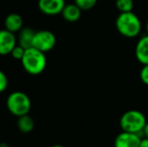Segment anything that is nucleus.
<instances>
[{"label": "nucleus", "mask_w": 148, "mask_h": 147, "mask_svg": "<svg viewBox=\"0 0 148 147\" xmlns=\"http://www.w3.org/2000/svg\"><path fill=\"white\" fill-rule=\"evenodd\" d=\"M145 29H146V34H148V20H147L146 24H145Z\"/></svg>", "instance_id": "obj_22"}, {"label": "nucleus", "mask_w": 148, "mask_h": 147, "mask_svg": "<svg viewBox=\"0 0 148 147\" xmlns=\"http://www.w3.org/2000/svg\"><path fill=\"white\" fill-rule=\"evenodd\" d=\"M97 2L98 0H75L74 3H76L83 11H86V10H90L95 7Z\"/></svg>", "instance_id": "obj_15"}, {"label": "nucleus", "mask_w": 148, "mask_h": 147, "mask_svg": "<svg viewBox=\"0 0 148 147\" xmlns=\"http://www.w3.org/2000/svg\"><path fill=\"white\" fill-rule=\"evenodd\" d=\"M20 62L26 73L33 76L42 73L47 64L45 53L32 46L25 49L24 55Z\"/></svg>", "instance_id": "obj_2"}, {"label": "nucleus", "mask_w": 148, "mask_h": 147, "mask_svg": "<svg viewBox=\"0 0 148 147\" xmlns=\"http://www.w3.org/2000/svg\"><path fill=\"white\" fill-rule=\"evenodd\" d=\"M6 107L8 111L16 117L26 115L31 109V100L27 94L21 91H15L8 95L6 99Z\"/></svg>", "instance_id": "obj_4"}, {"label": "nucleus", "mask_w": 148, "mask_h": 147, "mask_svg": "<svg viewBox=\"0 0 148 147\" xmlns=\"http://www.w3.org/2000/svg\"><path fill=\"white\" fill-rule=\"evenodd\" d=\"M115 26L119 34L127 38L137 37L142 29L140 18L133 11L120 12L115 20Z\"/></svg>", "instance_id": "obj_1"}, {"label": "nucleus", "mask_w": 148, "mask_h": 147, "mask_svg": "<svg viewBox=\"0 0 148 147\" xmlns=\"http://www.w3.org/2000/svg\"><path fill=\"white\" fill-rule=\"evenodd\" d=\"M0 147H10V146H9V144L5 143V142H1V143H0Z\"/></svg>", "instance_id": "obj_21"}, {"label": "nucleus", "mask_w": 148, "mask_h": 147, "mask_svg": "<svg viewBox=\"0 0 148 147\" xmlns=\"http://www.w3.org/2000/svg\"><path fill=\"white\" fill-rule=\"evenodd\" d=\"M51 147H64V146L60 145V144H57V145H53V146H51Z\"/></svg>", "instance_id": "obj_23"}, {"label": "nucleus", "mask_w": 148, "mask_h": 147, "mask_svg": "<svg viewBox=\"0 0 148 147\" xmlns=\"http://www.w3.org/2000/svg\"><path fill=\"white\" fill-rule=\"evenodd\" d=\"M35 31L32 28L28 27H23L19 32H18L17 36V44H19L20 46H22L23 49H29L32 46V41L33 37H34Z\"/></svg>", "instance_id": "obj_12"}, {"label": "nucleus", "mask_w": 148, "mask_h": 147, "mask_svg": "<svg viewBox=\"0 0 148 147\" xmlns=\"http://www.w3.org/2000/svg\"><path fill=\"white\" fill-rule=\"evenodd\" d=\"M147 120L145 115L139 110H128L122 114L120 118V127L122 131L141 134Z\"/></svg>", "instance_id": "obj_3"}, {"label": "nucleus", "mask_w": 148, "mask_h": 147, "mask_svg": "<svg viewBox=\"0 0 148 147\" xmlns=\"http://www.w3.org/2000/svg\"><path fill=\"white\" fill-rule=\"evenodd\" d=\"M64 6H66L64 0H38L37 2V7L41 13L49 16L62 14Z\"/></svg>", "instance_id": "obj_6"}, {"label": "nucleus", "mask_w": 148, "mask_h": 147, "mask_svg": "<svg viewBox=\"0 0 148 147\" xmlns=\"http://www.w3.org/2000/svg\"><path fill=\"white\" fill-rule=\"evenodd\" d=\"M8 87L7 76L0 70V93H3Z\"/></svg>", "instance_id": "obj_18"}, {"label": "nucleus", "mask_w": 148, "mask_h": 147, "mask_svg": "<svg viewBox=\"0 0 148 147\" xmlns=\"http://www.w3.org/2000/svg\"><path fill=\"white\" fill-rule=\"evenodd\" d=\"M141 139L140 134L122 131L116 136L114 147H139Z\"/></svg>", "instance_id": "obj_8"}, {"label": "nucleus", "mask_w": 148, "mask_h": 147, "mask_svg": "<svg viewBox=\"0 0 148 147\" xmlns=\"http://www.w3.org/2000/svg\"><path fill=\"white\" fill-rule=\"evenodd\" d=\"M17 127L21 133H30L34 129V120L32 119L31 116H29V114L20 116L17 120Z\"/></svg>", "instance_id": "obj_13"}, {"label": "nucleus", "mask_w": 148, "mask_h": 147, "mask_svg": "<svg viewBox=\"0 0 148 147\" xmlns=\"http://www.w3.org/2000/svg\"><path fill=\"white\" fill-rule=\"evenodd\" d=\"M24 53H25V49H23V47L20 46L19 44H17L13 49H12L10 55H11V57H13L14 59L21 61L22 57H23V55H24Z\"/></svg>", "instance_id": "obj_16"}, {"label": "nucleus", "mask_w": 148, "mask_h": 147, "mask_svg": "<svg viewBox=\"0 0 148 147\" xmlns=\"http://www.w3.org/2000/svg\"><path fill=\"white\" fill-rule=\"evenodd\" d=\"M139 147H148V139L147 138H144L143 137L141 139V142H140V145Z\"/></svg>", "instance_id": "obj_20"}, {"label": "nucleus", "mask_w": 148, "mask_h": 147, "mask_svg": "<svg viewBox=\"0 0 148 147\" xmlns=\"http://www.w3.org/2000/svg\"><path fill=\"white\" fill-rule=\"evenodd\" d=\"M115 5L120 12H130L134 7V1L133 0H116Z\"/></svg>", "instance_id": "obj_14"}, {"label": "nucleus", "mask_w": 148, "mask_h": 147, "mask_svg": "<svg viewBox=\"0 0 148 147\" xmlns=\"http://www.w3.org/2000/svg\"><path fill=\"white\" fill-rule=\"evenodd\" d=\"M143 135V137L144 138H147L148 139V122L146 124H145V126H144V128H143V130H142V133H141Z\"/></svg>", "instance_id": "obj_19"}, {"label": "nucleus", "mask_w": 148, "mask_h": 147, "mask_svg": "<svg viewBox=\"0 0 148 147\" xmlns=\"http://www.w3.org/2000/svg\"><path fill=\"white\" fill-rule=\"evenodd\" d=\"M139 78L145 86H148V65L142 66L140 72H139Z\"/></svg>", "instance_id": "obj_17"}, {"label": "nucleus", "mask_w": 148, "mask_h": 147, "mask_svg": "<svg viewBox=\"0 0 148 147\" xmlns=\"http://www.w3.org/2000/svg\"><path fill=\"white\" fill-rule=\"evenodd\" d=\"M4 27L9 31L16 34L23 28V18L18 13H10L4 19Z\"/></svg>", "instance_id": "obj_10"}, {"label": "nucleus", "mask_w": 148, "mask_h": 147, "mask_svg": "<svg viewBox=\"0 0 148 147\" xmlns=\"http://www.w3.org/2000/svg\"><path fill=\"white\" fill-rule=\"evenodd\" d=\"M83 10L76 3L66 4L62 11V16L68 22H76L81 18Z\"/></svg>", "instance_id": "obj_11"}, {"label": "nucleus", "mask_w": 148, "mask_h": 147, "mask_svg": "<svg viewBox=\"0 0 148 147\" xmlns=\"http://www.w3.org/2000/svg\"><path fill=\"white\" fill-rule=\"evenodd\" d=\"M135 57L142 66L148 65V34L138 39L135 45Z\"/></svg>", "instance_id": "obj_9"}, {"label": "nucleus", "mask_w": 148, "mask_h": 147, "mask_svg": "<svg viewBox=\"0 0 148 147\" xmlns=\"http://www.w3.org/2000/svg\"><path fill=\"white\" fill-rule=\"evenodd\" d=\"M17 45V37L15 34L7 29L0 30V55H10L12 49Z\"/></svg>", "instance_id": "obj_7"}, {"label": "nucleus", "mask_w": 148, "mask_h": 147, "mask_svg": "<svg viewBox=\"0 0 148 147\" xmlns=\"http://www.w3.org/2000/svg\"><path fill=\"white\" fill-rule=\"evenodd\" d=\"M56 43H57V37L53 32L49 30H39L35 31L32 47L45 53L51 51L56 46Z\"/></svg>", "instance_id": "obj_5"}]
</instances>
